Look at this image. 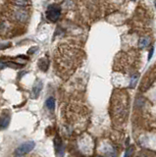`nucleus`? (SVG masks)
<instances>
[{
  "label": "nucleus",
  "instance_id": "nucleus-1",
  "mask_svg": "<svg viewBox=\"0 0 156 157\" xmlns=\"http://www.w3.org/2000/svg\"><path fill=\"white\" fill-rule=\"evenodd\" d=\"M45 15L50 22H56L61 16V7L57 4H51L47 7Z\"/></svg>",
  "mask_w": 156,
  "mask_h": 157
},
{
  "label": "nucleus",
  "instance_id": "nucleus-2",
  "mask_svg": "<svg viewBox=\"0 0 156 157\" xmlns=\"http://www.w3.org/2000/svg\"><path fill=\"white\" fill-rule=\"evenodd\" d=\"M36 146V144L35 141L32 140H30V141H26L24 142V144H20L17 148L14 151V154L15 155H26L28 153H30V152L35 148Z\"/></svg>",
  "mask_w": 156,
  "mask_h": 157
},
{
  "label": "nucleus",
  "instance_id": "nucleus-3",
  "mask_svg": "<svg viewBox=\"0 0 156 157\" xmlns=\"http://www.w3.org/2000/svg\"><path fill=\"white\" fill-rule=\"evenodd\" d=\"M11 121V116L10 113L8 111H3L0 115V131H3L8 128L9 124H10Z\"/></svg>",
  "mask_w": 156,
  "mask_h": 157
},
{
  "label": "nucleus",
  "instance_id": "nucleus-4",
  "mask_svg": "<svg viewBox=\"0 0 156 157\" xmlns=\"http://www.w3.org/2000/svg\"><path fill=\"white\" fill-rule=\"evenodd\" d=\"M54 147H55L56 155L58 157L64 156V144H63V141L58 135L55 136V139H54Z\"/></svg>",
  "mask_w": 156,
  "mask_h": 157
},
{
  "label": "nucleus",
  "instance_id": "nucleus-5",
  "mask_svg": "<svg viewBox=\"0 0 156 157\" xmlns=\"http://www.w3.org/2000/svg\"><path fill=\"white\" fill-rule=\"evenodd\" d=\"M42 82L40 81V80H37L36 82H35V85L32 86V91H31V97L32 98V99H36V98L40 96V91L42 90Z\"/></svg>",
  "mask_w": 156,
  "mask_h": 157
},
{
  "label": "nucleus",
  "instance_id": "nucleus-6",
  "mask_svg": "<svg viewBox=\"0 0 156 157\" xmlns=\"http://www.w3.org/2000/svg\"><path fill=\"white\" fill-rule=\"evenodd\" d=\"M150 44V37L149 36H143L139 40V48H145Z\"/></svg>",
  "mask_w": 156,
  "mask_h": 157
},
{
  "label": "nucleus",
  "instance_id": "nucleus-7",
  "mask_svg": "<svg viewBox=\"0 0 156 157\" xmlns=\"http://www.w3.org/2000/svg\"><path fill=\"white\" fill-rule=\"evenodd\" d=\"M48 66H49V61H48L46 58H41L40 60L38 61V67H40L41 71L43 72L47 71Z\"/></svg>",
  "mask_w": 156,
  "mask_h": 157
},
{
  "label": "nucleus",
  "instance_id": "nucleus-8",
  "mask_svg": "<svg viewBox=\"0 0 156 157\" xmlns=\"http://www.w3.org/2000/svg\"><path fill=\"white\" fill-rule=\"evenodd\" d=\"M45 105L49 110H53L55 108V99L54 97H48L46 99Z\"/></svg>",
  "mask_w": 156,
  "mask_h": 157
},
{
  "label": "nucleus",
  "instance_id": "nucleus-9",
  "mask_svg": "<svg viewBox=\"0 0 156 157\" xmlns=\"http://www.w3.org/2000/svg\"><path fill=\"white\" fill-rule=\"evenodd\" d=\"M134 151H135V147H134L133 145L129 146L128 148H127L126 152H125L124 157H131V154L134 153Z\"/></svg>",
  "mask_w": 156,
  "mask_h": 157
},
{
  "label": "nucleus",
  "instance_id": "nucleus-10",
  "mask_svg": "<svg viewBox=\"0 0 156 157\" xmlns=\"http://www.w3.org/2000/svg\"><path fill=\"white\" fill-rule=\"evenodd\" d=\"M138 80H139V75L138 74H135V75H134L133 77H131V87H135V85H136V82H138Z\"/></svg>",
  "mask_w": 156,
  "mask_h": 157
},
{
  "label": "nucleus",
  "instance_id": "nucleus-11",
  "mask_svg": "<svg viewBox=\"0 0 156 157\" xmlns=\"http://www.w3.org/2000/svg\"><path fill=\"white\" fill-rule=\"evenodd\" d=\"M16 17H17L18 20H20V21H24V20H25L28 17V15L25 12H18L16 14Z\"/></svg>",
  "mask_w": 156,
  "mask_h": 157
},
{
  "label": "nucleus",
  "instance_id": "nucleus-12",
  "mask_svg": "<svg viewBox=\"0 0 156 157\" xmlns=\"http://www.w3.org/2000/svg\"><path fill=\"white\" fill-rule=\"evenodd\" d=\"M14 3L18 6H27V5H29L28 0H14Z\"/></svg>",
  "mask_w": 156,
  "mask_h": 157
},
{
  "label": "nucleus",
  "instance_id": "nucleus-13",
  "mask_svg": "<svg viewBox=\"0 0 156 157\" xmlns=\"http://www.w3.org/2000/svg\"><path fill=\"white\" fill-rule=\"evenodd\" d=\"M11 46V43H0V50H4L6 49L7 47H10Z\"/></svg>",
  "mask_w": 156,
  "mask_h": 157
},
{
  "label": "nucleus",
  "instance_id": "nucleus-14",
  "mask_svg": "<svg viewBox=\"0 0 156 157\" xmlns=\"http://www.w3.org/2000/svg\"><path fill=\"white\" fill-rule=\"evenodd\" d=\"M153 52H154V48L152 47L151 48V50L149 52V55H148V61H150V59L152 58V55H153Z\"/></svg>",
  "mask_w": 156,
  "mask_h": 157
},
{
  "label": "nucleus",
  "instance_id": "nucleus-15",
  "mask_svg": "<svg viewBox=\"0 0 156 157\" xmlns=\"http://www.w3.org/2000/svg\"><path fill=\"white\" fill-rule=\"evenodd\" d=\"M36 48H37V47H32V48L31 49V50H29V54H32V53H33V52H35V51L36 50Z\"/></svg>",
  "mask_w": 156,
  "mask_h": 157
},
{
  "label": "nucleus",
  "instance_id": "nucleus-16",
  "mask_svg": "<svg viewBox=\"0 0 156 157\" xmlns=\"http://www.w3.org/2000/svg\"><path fill=\"white\" fill-rule=\"evenodd\" d=\"M14 157H24V156H23V155H15Z\"/></svg>",
  "mask_w": 156,
  "mask_h": 157
},
{
  "label": "nucleus",
  "instance_id": "nucleus-17",
  "mask_svg": "<svg viewBox=\"0 0 156 157\" xmlns=\"http://www.w3.org/2000/svg\"><path fill=\"white\" fill-rule=\"evenodd\" d=\"M155 7H156V2H155Z\"/></svg>",
  "mask_w": 156,
  "mask_h": 157
}]
</instances>
